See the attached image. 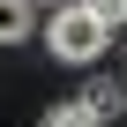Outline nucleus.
Returning a JSON list of instances; mask_svg holds the SVG:
<instances>
[{
	"label": "nucleus",
	"mask_w": 127,
	"mask_h": 127,
	"mask_svg": "<svg viewBox=\"0 0 127 127\" xmlns=\"http://www.w3.org/2000/svg\"><path fill=\"white\" fill-rule=\"evenodd\" d=\"M82 97H90V105H97V120H105V127H112V120H120V112H127V82H90V90H82Z\"/></svg>",
	"instance_id": "20e7f679"
},
{
	"label": "nucleus",
	"mask_w": 127,
	"mask_h": 127,
	"mask_svg": "<svg viewBox=\"0 0 127 127\" xmlns=\"http://www.w3.org/2000/svg\"><path fill=\"white\" fill-rule=\"evenodd\" d=\"M45 127H105V120H97V105H90V97H60V105L45 112Z\"/></svg>",
	"instance_id": "f03ea898"
},
{
	"label": "nucleus",
	"mask_w": 127,
	"mask_h": 127,
	"mask_svg": "<svg viewBox=\"0 0 127 127\" xmlns=\"http://www.w3.org/2000/svg\"><path fill=\"white\" fill-rule=\"evenodd\" d=\"M30 8L37 0H0V45H23L30 37Z\"/></svg>",
	"instance_id": "7ed1b4c3"
},
{
	"label": "nucleus",
	"mask_w": 127,
	"mask_h": 127,
	"mask_svg": "<svg viewBox=\"0 0 127 127\" xmlns=\"http://www.w3.org/2000/svg\"><path fill=\"white\" fill-rule=\"evenodd\" d=\"M82 8H97V15H105V23H112V30H120V23H127V0H82Z\"/></svg>",
	"instance_id": "39448f33"
},
{
	"label": "nucleus",
	"mask_w": 127,
	"mask_h": 127,
	"mask_svg": "<svg viewBox=\"0 0 127 127\" xmlns=\"http://www.w3.org/2000/svg\"><path fill=\"white\" fill-rule=\"evenodd\" d=\"M45 45H52V60H67V67H90V60L112 45V23H105L97 8H82V0H67V8H52Z\"/></svg>",
	"instance_id": "f257e3e1"
}]
</instances>
